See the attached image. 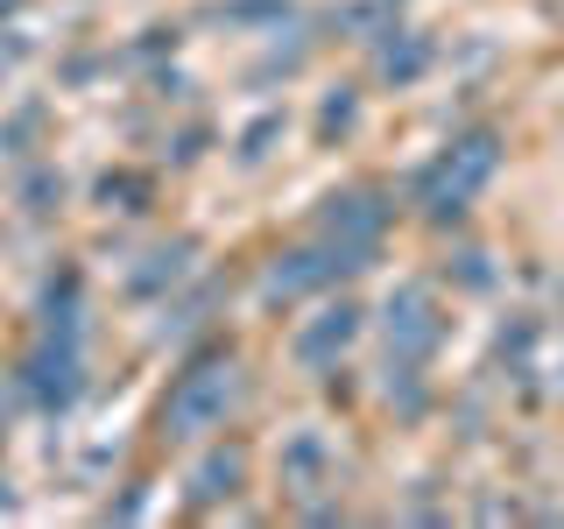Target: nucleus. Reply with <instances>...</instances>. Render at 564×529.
Masks as SVG:
<instances>
[{
	"label": "nucleus",
	"instance_id": "1",
	"mask_svg": "<svg viewBox=\"0 0 564 529\" xmlns=\"http://www.w3.org/2000/svg\"><path fill=\"white\" fill-rule=\"evenodd\" d=\"M234 396H240V360H234V353H205V360H191L184 375L170 381V396H163V438L191 445V438L219 431L226 410H234Z\"/></svg>",
	"mask_w": 564,
	"mask_h": 529
},
{
	"label": "nucleus",
	"instance_id": "15",
	"mask_svg": "<svg viewBox=\"0 0 564 529\" xmlns=\"http://www.w3.org/2000/svg\"><path fill=\"white\" fill-rule=\"evenodd\" d=\"M339 128H352V93H346V85H339V99H325V114H317V134H339Z\"/></svg>",
	"mask_w": 564,
	"mask_h": 529
},
{
	"label": "nucleus",
	"instance_id": "2",
	"mask_svg": "<svg viewBox=\"0 0 564 529\" xmlns=\"http://www.w3.org/2000/svg\"><path fill=\"white\" fill-rule=\"evenodd\" d=\"M494 170H501V141H494L487 128H480V134H458L452 149H445L431 170L416 176V205H423V219L452 226L458 212L473 205V191H480Z\"/></svg>",
	"mask_w": 564,
	"mask_h": 529
},
{
	"label": "nucleus",
	"instance_id": "12",
	"mask_svg": "<svg viewBox=\"0 0 564 529\" xmlns=\"http://www.w3.org/2000/svg\"><path fill=\"white\" fill-rule=\"evenodd\" d=\"M240 481V452H212L198 466V487H191V501H219V494H234Z\"/></svg>",
	"mask_w": 564,
	"mask_h": 529
},
{
	"label": "nucleus",
	"instance_id": "9",
	"mask_svg": "<svg viewBox=\"0 0 564 529\" xmlns=\"http://www.w3.org/2000/svg\"><path fill=\"white\" fill-rule=\"evenodd\" d=\"M14 205H22L29 219H50V212L64 205V176L50 170V163H35V155H29L22 176H14Z\"/></svg>",
	"mask_w": 564,
	"mask_h": 529
},
{
	"label": "nucleus",
	"instance_id": "3",
	"mask_svg": "<svg viewBox=\"0 0 564 529\" xmlns=\"http://www.w3.org/2000/svg\"><path fill=\"white\" fill-rule=\"evenodd\" d=\"M14 381L43 417H70L85 396V339H57V332H35L29 353L14 360Z\"/></svg>",
	"mask_w": 564,
	"mask_h": 529
},
{
	"label": "nucleus",
	"instance_id": "4",
	"mask_svg": "<svg viewBox=\"0 0 564 529\" xmlns=\"http://www.w3.org/2000/svg\"><path fill=\"white\" fill-rule=\"evenodd\" d=\"M381 317H388V360H431L445 339V311H437L431 282H402Z\"/></svg>",
	"mask_w": 564,
	"mask_h": 529
},
{
	"label": "nucleus",
	"instance_id": "5",
	"mask_svg": "<svg viewBox=\"0 0 564 529\" xmlns=\"http://www.w3.org/2000/svg\"><path fill=\"white\" fill-rule=\"evenodd\" d=\"M325 240H352V247H381V226H388V205L375 191H332L325 212H317Z\"/></svg>",
	"mask_w": 564,
	"mask_h": 529
},
{
	"label": "nucleus",
	"instance_id": "7",
	"mask_svg": "<svg viewBox=\"0 0 564 529\" xmlns=\"http://www.w3.org/2000/svg\"><path fill=\"white\" fill-rule=\"evenodd\" d=\"M43 128H50V106L43 99H14L8 114H0V155H8V163H29Z\"/></svg>",
	"mask_w": 564,
	"mask_h": 529
},
{
	"label": "nucleus",
	"instance_id": "10",
	"mask_svg": "<svg viewBox=\"0 0 564 529\" xmlns=\"http://www.w3.org/2000/svg\"><path fill=\"white\" fill-rule=\"evenodd\" d=\"M423 71H431V43L395 29V43H381V78L388 85H410V78H423Z\"/></svg>",
	"mask_w": 564,
	"mask_h": 529
},
{
	"label": "nucleus",
	"instance_id": "13",
	"mask_svg": "<svg viewBox=\"0 0 564 529\" xmlns=\"http://www.w3.org/2000/svg\"><path fill=\"white\" fill-rule=\"evenodd\" d=\"M99 198H106V212H141L149 184H141V176H106V184H99Z\"/></svg>",
	"mask_w": 564,
	"mask_h": 529
},
{
	"label": "nucleus",
	"instance_id": "6",
	"mask_svg": "<svg viewBox=\"0 0 564 529\" xmlns=\"http://www.w3.org/2000/svg\"><path fill=\"white\" fill-rule=\"evenodd\" d=\"M352 339H360V304H339V311L311 317V325L290 339V353H296L304 367H332V360H339V353H346Z\"/></svg>",
	"mask_w": 564,
	"mask_h": 529
},
{
	"label": "nucleus",
	"instance_id": "14",
	"mask_svg": "<svg viewBox=\"0 0 564 529\" xmlns=\"http://www.w3.org/2000/svg\"><path fill=\"white\" fill-rule=\"evenodd\" d=\"M275 134H282V114H261L254 128L240 134V163H261V155H269V141H275Z\"/></svg>",
	"mask_w": 564,
	"mask_h": 529
},
{
	"label": "nucleus",
	"instance_id": "8",
	"mask_svg": "<svg viewBox=\"0 0 564 529\" xmlns=\"http://www.w3.org/2000/svg\"><path fill=\"white\" fill-rule=\"evenodd\" d=\"M191 255H198V240H176V247H155L149 269L128 276V296H155V290H176V282L191 276Z\"/></svg>",
	"mask_w": 564,
	"mask_h": 529
},
{
	"label": "nucleus",
	"instance_id": "16",
	"mask_svg": "<svg viewBox=\"0 0 564 529\" xmlns=\"http://www.w3.org/2000/svg\"><path fill=\"white\" fill-rule=\"evenodd\" d=\"M0 516H14V494H8V481H0Z\"/></svg>",
	"mask_w": 564,
	"mask_h": 529
},
{
	"label": "nucleus",
	"instance_id": "11",
	"mask_svg": "<svg viewBox=\"0 0 564 529\" xmlns=\"http://www.w3.org/2000/svg\"><path fill=\"white\" fill-rule=\"evenodd\" d=\"M317 473H325V438L304 431L282 445V487H317Z\"/></svg>",
	"mask_w": 564,
	"mask_h": 529
}]
</instances>
